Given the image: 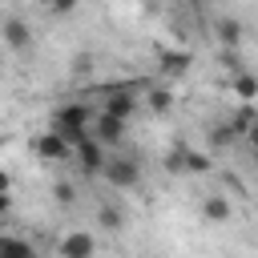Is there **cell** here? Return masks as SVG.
<instances>
[{"mask_svg":"<svg viewBox=\"0 0 258 258\" xmlns=\"http://www.w3.org/2000/svg\"><path fill=\"white\" fill-rule=\"evenodd\" d=\"M89 121H93V113L85 109V105H64V109H56V117H52V129L77 149L85 137H93L89 133Z\"/></svg>","mask_w":258,"mask_h":258,"instance_id":"obj_1","label":"cell"},{"mask_svg":"<svg viewBox=\"0 0 258 258\" xmlns=\"http://www.w3.org/2000/svg\"><path fill=\"white\" fill-rule=\"evenodd\" d=\"M101 177H105L109 185H117V189H133V185L141 181V165L129 161V157H109V165H105Z\"/></svg>","mask_w":258,"mask_h":258,"instance_id":"obj_2","label":"cell"},{"mask_svg":"<svg viewBox=\"0 0 258 258\" xmlns=\"http://www.w3.org/2000/svg\"><path fill=\"white\" fill-rule=\"evenodd\" d=\"M73 157H77V165H81L85 173H105V165H109V153H105V145H101L97 137H85Z\"/></svg>","mask_w":258,"mask_h":258,"instance_id":"obj_3","label":"cell"},{"mask_svg":"<svg viewBox=\"0 0 258 258\" xmlns=\"http://www.w3.org/2000/svg\"><path fill=\"white\" fill-rule=\"evenodd\" d=\"M56 254H60V258H97V238L85 234V230H73V234L60 238Z\"/></svg>","mask_w":258,"mask_h":258,"instance_id":"obj_4","label":"cell"},{"mask_svg":"<svg viewBox=\"0 0 258 258\" xmlns=\"http://www.w3.org/2000/svg\"><path fill=\"white\" fill-rule=\"evenodd\" d=\"M32 149H36L44 161H64V157H73V153H77V149H73L56 129H44V133L36 137V145H32Z\"/></svg>","mask_w":258,"mask_h":258,"instance_id":"obj_5","label":"cell"},{"mask_svg":"<svg viewBox=\"0 0 258 258\" xmlns=\"http://www.w3.org/2000/svg\"><path fill=\"white\" fill-rule=\"evenodd\" d=\"M125 129H129V121H121V117H109V113H97L93 137H97L101 145H121V141H125Z\"/></svg>","mask_w":258,"mask_h":258,"instance_id":"obj_6","label":"cell"},{"mask_svg":"<svg viewBox=\"0 0 258 258\" xmlns=\"http://www.w3.org/2000/svg\"><path fill=\"white\" fill-rule=\"evenodd\" d=\"M101 113H109V117H121V121H129L133 113H137V97L129 93V89H113L109 97H105V109Z\"/></svg>","mask_w":258,"mask_h":258,"instance_id":"obj_7","label":"cell"},{"mask_svg":"<svg viewBox=\"0 0 258 258\" xmlns=\"http://www.w3.org/2000/svg\"><path fill=\"white\" fill-rule=\"evenodd\" d=\"M28 40H32V36H28V24L16 20V16H8V20H4V44H8L12 52H20V48H28Z\"/></svg>","mask_w":258,"mask_h":258,"instance_id":"obj_8","label":"cell"},{"mask_svg":"<svg viewBox=\"0 0 258 258\" xmlns=\"http://www.w3.org/2000/svg\"><path fill=\"white\" fill-rule=\"evenodd\" d=\"M202 214H206V222H214V226H222V222H230V214H234V206L222 198V194H210L206 202H202Z\"/></svg>","mask_w":258,"mask_h":258,"instance_id":"obj_9","label":"cell"},{"mask_svg":"<svg viewBox=\"0 0 258 258\" xmlns=\"http://www.w3.org/2000/svg\"><path fill=\"white\" fill-rule=\"evenodd\" d=\"M0 258H36V250H32V242H28V238L4 234V238H0Z\"/></svg>","mask_w":258,"mask_h":258,"instance_id":"obj_10","label":"cell"},{"mask_svg":"<svg viewBox=\"0 0 258 258\" xmlns=\"http://www.w3.org/2000/svg\"><path fill=\"white\" fill-rule=\"evenodd\" d=\"M157 60H161V73L169 77H181L189 69V52H173V48H157Z\"/></svg>","mask_w":258,"mask_h":258,"instance_id":"obj_11","label":"cell"},{"mask_svg":"<svg viewBox=\"0 0 258 258\" xmlns=\"http://www.w3.org/2000/svg\"><path fill=\"white\" fill-rule=\"evenodd\" d=\"M218 40H222V48H238L242 44V24L234 16H222L218 20Z\"/></svg>","mask_w":258,"mask_h":258,"instance_id":"obj_12","label":"cell"},{"mask_svg":"<svg viewBox=\"0 0 258 258\" xmlns=\"http://www.w3.org/2000/svg\"><path fill=\"white\" fill-rule=\"evenodd\" d=\"M234 97H242V101H254V97H258V77H250V73H238V77H234Z\"/></svg>","mask_w":258,"mask_h":258,"instance_id":"obj_13","label":"cell"},{"mask_svg":"<svg viewBox=\"0 0 258 258\" xmlns=\"http://www.w3.org/2000/svg\"><path fill=\"white\" fill-rule=\"evenodd\" d=\"M234 137H238V133H234V125H230V121H214V125H210V145H214V149L230 145Z\"/></svg>","mask_w":258,"mask_h":258,"instance_id":"obj_14","label":"cell"},{"mask_svg":"<svg viewBox=\"0 0 258 258\" xmlns=\"http://www.w3.org/2000/svg\"><path fill=\"white\" fill-rule=\"evenodd\" d=\"M121 222H125V218H121L117 206H101V210H97V226H105V230H121Z\"/></svg>","mask_w":258,"mask_h":258,"instance_id":"obj_15","label":"cell"},{"mask_svg":"<svg viewBox=\"0 0 258 258\" xmlns=\"http://www.w3.org/2000/svg\"><path fill=\"white\" fill-rule=\"evenodd\" d=\"M169 105H173V97L165 89H149V109L153 113H169Z\"/></svg>","mask_w":258,"mask_h":258,"instance_id":"obj_16","label":"cell"},{"mask_svg":"<svg viewBox=\"0 0 258 258\" xmlns=\"http://www.w3.org/2000/svg\"><path fill=\"white\" fill-rule=\"evenodd\" d=\"M206 169H210V157H206V153L185 149V173H206Z\"/></svg>","mask_w":258,"mask_h":258,"instance_id":"obj_17","label":"cell"},{"mask_svg":"<svg viewBox=\"0 0 258 258\" xmlns=\"http://www.w3.org/2000/svg\"><path fill=\"white\" fill-rule=\"evenodd\" d=\"M165 169H169V173H185V149H173V153L165 157Z\"/></svg>","mask_w":258,"mask_h":258,"instance_id":"obj_18","label":"cell"},{"mask_svg":"<svg viewBox=\"0 0 258 258\" xmlns=\"http://www.w3.org/2000/svg\"><path fill=\"white\" fill-rule=\"evenodd\" d=\"M222 64H226L230 73H242V60H238V52H234V48H222Z\"/></svg>","mask_w":258,"mask_h":258,"instance_id":"obj_19","label":"cell"},{"mask_svg":"<svg viewBox=\"0 0 258 258\" xmlns=\"http://www.w3.org/2000/svg\"><path fill=\"white\" fill-rule=\"evenodd\" d=\"M56 202L69 206V202H73V185H56Z\"/></svg>","mask_w":258,"mask_h":258,"instance_id":"obj_20","label":"cell"},{"mask_svg":"<svg viewBox=\"0 0 258 258\" xmlns=\"http://www.w3.org/2000/svg\"><path fill=\"white\" fill-rule=\"evenodd\" d=\"M73 8H77V0H56V8H52V12H73Z\"/></svg>","mask_w":258,"mask_h":258,"instance_id":"obj_21","label":"cell"},{"mask_svg":"<svg viewBox=\"0 0 258 258\" xmlns=\"http://www.w3.org/2000/svg\"><path fill=\"white\" fill-rule=\"evenodd\" d=\"M250 145H254V157H258V125L250 129Z\"/></svg>","mask_w":258,"mask_h":258,"instance_id":"obj_22","label":"cell"},{"mask_svg":"<svg viewBox=\"0 0 258 258\" xmlns=\"http://www.w3.org/2000/svg\"><path fill=\"white\" fill-rule=\"evenodd\" d=\"M40 4H44V8H56V0H40Z\"/></svg>","mask_w":258,"mask_h":258,"instance_id":"obj_23","label":"cell"}]
</instances>
